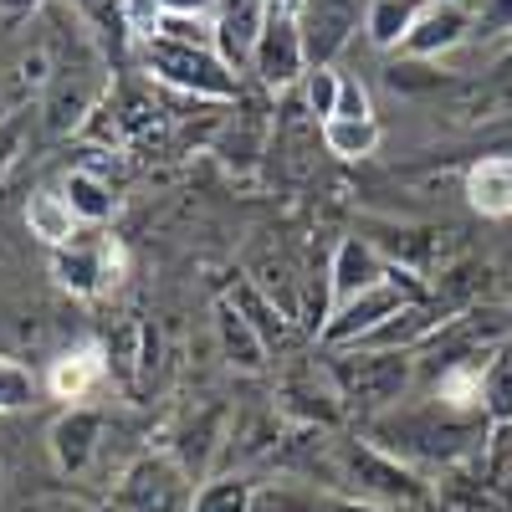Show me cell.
<instances>
[{
	"instance_id": "6da1fadb",
	"label": "cell",
	"mask_w": 512,
	"mask_h": 512,
	"mask_svg": "<svg viewBox=\"0 0 512 512\" xmlns=\"http://www.w3.org/2000/svg\"><path fill=\"white\" fill-rule=\"evenodd\" d=\"M144 67L154 82L175 88L185 98H205V103H236V72L226 67V57L216 47H180V41H144Z\"/></svg>"
},
{
	"instance_id": "7a4b0ae2",
	"label": "cell",
	"mask_w": 512,
	"mask_h": 512,
	"mask_svg": "<svg viewBox=\"0 0 512 512\" xmlns=\"http://www.w3.org/2000/svg\"><path fill=\"white\" fill-rule=\"evenodd\" d=\"M410 277H415V272H405V267L390 262V272H384L379 287L359 292L354 303H344V308H333V313H328V323H323L318 338H323V344H333V349H354V344H364V338H369L374 328H384L400 308L425 303V287L410 282Z\"/></svg>"
},
{
	"instance_id": "3957f363",
	"label": "cell",
	"mask_w": 512,
	"mask_h": 512,
	"mask_svg": "<svg viewBox=\"0 0 512 512\" xmlns=\"http://www.w3.org/2000/svg\"><path fill=\"white\" fill-rule=\"evenodd\" d=\"M328 379L338 400L364 405V410H384V405H400V395L410 390L415 364L410 354H384V349H344L328 364Z\"/></svg>"
},
{
	"instance_id": "277c9868",
	"label": "cell",
	"mask_w": 512,
	"mask_h": 512,
	"mask_svg": "<svg viewBox=\"0 0 512 512\" xmlns=\"http://www.w3.org/2000/svg\"><path fill=\"white\" fill-rule=\"evenodd\" d=\"M113 502H118V512H190L195 487H190V472L180 456L144 451L118 472Z\"/></svg>"
},
{
	"instance_id": "5b68a950",
	"label": "cell",
	"mask_w": 512,
	"mask_h": 512,
	"mask_svg": "<svg viewBox=\"0 0 512 512\" xmlns=\"http://www.w3.org/2000/svg\"><path fill=\"white\" fill-rule=\"evenodd\" d=\"M344 477L354 482L359 502H374V507H415L425 502V482L410 472V466H400L395 456L384 451H369V446H354L344 451Z\"/></svg>"
},
{
	"instance_id": "8992f818",
	"label": "cell",
	"mask_w": 512,
	"mask_h": 512,
	"mask_svg": "<svg viewBox=\"0 0 512 512\" xmlns=\"http://www.w3.org/2000/svg\"><path fill=\"white\" fill-rule=\"evenodd\" d=\"M52 272L72 297H98L108 287L123 282V246L113 236H93V241H72L52 256Z\"/></svg>"
},
{
	"instance_id": "52a82bcc",
	"label": "cell",
	"mask_w": 512,
	"mask_h": 512,
	"mask_svg": "<svg viewBox=\"0 0 512 512\" xmlns=\"http://www.w3.org/2000/svg\"><path fill=\"white\" fill-rule=\"evenodd\" d=\"M251 72L262 77V88H287L308 72V47H303V26H297L292 6H277L272 0V16L262 26V41H256V57Z\"/></svg>"
},
{
	"instance_id": "ba28073f",
	"label": "cell",
	"mask_w": 512,
	"mask_h": 512,
	"mask_svg": "<svg viewBox=\"0 0 512 512\" xmlns=\"http://www.w3.org/2000/svg\"><path fill=\"white\" fill-rule=\"evenodd\" d=\"M103 354H108V374L128 395H149V384L159 374V328L149 318H128L113 328Z\"/></svg>"
},
{
	"instance_id": "9c48e42d",
	"label": "cell",
	"mask_w": 512,
	"mask_h": 512,
	"mask_svg": "<svg viewBox=\"0 0 512 512\" xmlns=\"http://www.w3.org/2000/svg\"><path fill=\"white\" fill-rule=\"evenodd\" d=\"M98 446H103V415L93 405H67L57 420H52V461L62 477H88L93 461H98Z\"/></svg>"
},
{
	"instance_id": "30bf717a",
	"label": "cell",
	"mask_w": 512,
	"mask_h": 512,
	"mask_svg": "<svg viewBox=\"0 0 512 512\" xmlns=\"http://www.w3.org/2000/svg\"><path fill=\"white\" fill-rule=\"evenodd\" d=\"M384 272H390V262H384V251L374 241L344 236V241H338V251H333V267H328V303L333 308L354 303L359 292H369V287L384 282Z\"/></svg>"
},
{
	"instance_id": "8fae6325",
	"label": "cell",
	"mask_w": 512,
	"mask_h": 512,
	"mask_svg": "<svg viewBox=\"0 0 512 512\" xmlns=\"http://www.w3.org/2000/svg\"><path fill=\"white\" fill-rule=\"evenodd\" d=\"M267 16H272V0H216V52L226 57L231 72L251 67Z\"/></svg>"
},
{
	"instance_id": "7c38bea8",
	"label": "cell",
	"mask_w": 512,
	"mask_h": 512,
	"mask_svg": "<svg viewBox=\"0 0 512 512\" xmlns=\"http://www.w3.org/2000/svg\"><path fill=\"white\" fill-rule=\"evenodd\" d=\"M359 6L364 0H303L297 26H303V47L313 67H328V57L359 31Z\"/></svg>"
},
{
	"instance_id": "4fadbf2b",
	"label": "cell",
	"mask_w": 512,
	"mask_h": 512,
	"mask_svg": "<svg viewBox=\"0 0 512 512\" xmlns=\"http://www.w3.org/2000/svg\"><path fill=\"white\" fill-rule=\"evenodd\" d=\"M98 103H103L98 82H88V72H82V67H62L41 113H47L52 134H77V128H88V118L98 113Z\"/></svg>"
},
{
	"instance_id": "5bb4252c",
	"label": "cell",
	"mask_w": 512,
	"mask_h": 512,
	"mask_svg": "<svg viewBox=\"0 0 512 512\" xmlns=\"http://www.w3.org/2000/svg\"><path fill=\"white\" fill-rule=\"evenodd\" d=\"M466 200L482 216H512V154H482L472 169H466Z\"/></svg>"
},
{
	"instance_id": "9a60e30c",
	"label": "cell",
	"mask_w": 512,
	"mask_h": 512,
	"mask_svg": "<svg viewBox=\"0 0 512 512\" xmlns=\"http://www.w3.org/2000/svg\"><path fill=\"white\" fill-rule=\"evenodd\" d=\"M103 379H108V354L103 349H67L47 374V390H52V400L77 405V400H88Z\"/></svg>"
},
{
	"instance_id": "2e32d148",
	"label": "cell",
	"mask_w": 512,
	"mask_h": 512,
	"mask_svg": "<svg viewBox=\"0 0 512 512\" xmlns=\"http://www.w3.org/2000/svg\"><path fill=\"white\" fill-rule=\"evenodd\" d=\"M216 333H221L226 364H236V369H246V374H262V369H267V344H262V333L251 328V318L231 303V297L216 308Z\"/></svg>"
},
{
	"instance_id": "e0dca14e",
	"label": "cell",
	"mask_w": 512,
	"mask_h": 512,
	"mask_svg": "<svg viewBox=\"0 0 512 512\" xmlns=\"http://www.w3.org/2000/svg\"><path fill=\"white\" fill-rule=\"evenodd\" d=\"M77 210L67 205V195L62 190H36L31 200H26V231L41 241V246H52V251H62V246H72L77 241Z\"/></svg>"
},
{
	"instance_id": "ac0fdd59",
	"label": "cell",
	"mask_w": 512,
	"mask_h": 512,
	"mask_svg": "<svg viewBox=\"0 0 512 512\" xmlns=\"http://www.w3.org/2000/svg\"><path fill=\"white\" fill-rule=\"evenodd\" d=\"M466 26H472V21H466L461 6H441V0H436V6L415 21V31L405 36V57H436V52H451L456 41H466Z\"/></svg>"
},
{
	"instance_id": "d6986e66",
	"label": "cell",
	"mask_w": 512,
	"mask_h": 512,
	"mask_svg": "<svg viewBox=\"0 0 512 512\" xmlns=\"http://www.w3.org/2000/svg\"><path fill=\"white\" fill-rule=\"evenodd\" d=\"M425 11H431V0H369L364 31L374 47H405V36L415 31V21Z\"/></svg>"
},
{
	"instance_id": "ffe728a7",
	"label": "cell",
	"mask_w": 512,
	"mask_h": 512,
	"mask_svg": "<svg viewBox=\"0 0 512 512\" xmlns=\"http://www.w3.org/2000/svg\"><path fill=\"white\" fill-rule=\"evenodd\" d=\"M241 103V113L231 118V128L221 134V159L226 164H236V169H251L256 159L267 154V118H262V108H251L246 98H236Z\"/></svg>"
},
{
	"instance_id": "44dd1931",
	"label": "cell",
	"mask_w": 512,
	"mask_h": 512,
	"mask_svg": "<svg viewBox=\"0 0 512 512\" xmlns=\"http://www.w3.org/2000/svg\"><path fill=\"white\" fill-rule=\"evenodd\" d=\"M62 195H67V205L77 210V221H88V226L113 221V210H118V200H113L108 180H103V175H93V169H72L67 185H62Z\"/></svg>"
},
{
	"instance_id": "7402d4cb",
	"label": "cell",
	"mask_w": 512,
	"mask_h": 512,
	"mask_svg": "<svg viewBox=\"0 0 512 512\" xmlns=\"http://www.w3.org/2000/svg\"><path fill=\"white\" fill-rule=\"evenodd\" d=\"M323 149L333 154V159H369L374 149H379V123L374 118H364V123H354V118H323Z\"/></svg>"
},
{
	"instance_id": "603a6c76",
	"label": "cell",
	"mask_w": 512,
	"mask_h": 512,
	"mask_svg": "<svg viewBox=\"0 0 512 512\" xmlns=\"http://www.w3.org/2000/svg\"><path fill=\"white\" fill-rule=\"evenodd\" d=\"M482 410L507 425L512 420V349H492L487 374H482Z\"/></svg>"
},
{
	"instance_id": "cb8c5ba5",
	"label": "cell",
	"mask_w": 512,
	"mask_h": 512,
	"mask_svg": "<svg viewBox=\"0 0 512 512\" xmlns=\"http://www.w3.org/2000/svg\"><path fill=\"white\" fill-rule=\"evenodd\" d=\"M251 502H256V492L246 477H210L195 492L190 512H251Z\"/></svg>"
},
{
	"instance_id": "d4e9b609",
	"label": "cell",
	"mask_w": 512,
	"mask_h": 512,
	"mask_svg": "<svg viewBox=\"0 0 512 512\" xmlns=\"http://www.w3.org/2000/svg\"><path fill=\"white\" fill-rule=\"evenodd\" d=\"M231 303L251 318V328L262 333V344H267V349H272V344H287V323H292V318H282L256 287H236V292H231Z\"/></svg>"
},
{
	"instance_id": "484cf974",
	"label": "cell",
	"mask_w": 512,
	"mask_h": 512,
	"mask_svg": "<svg viewBox=\"0 0 512 512\" xmlns=\"http://www.w3.org/2000/svg\"><path fill=\"white\" fill-rule=\"evenodd\" d=\"M31 405H41V379H36L26 364H16V359L0 354V415L31 410Z\"/></svg>"
},
{
	"instance_id": "4316f807",
	"label": "cell",
	"mask_w": 512,
	"mask_h": 512,
	"mask_svg": "<svg viewBox=\"0 0 512 512\" xmlns=\"http://www.w3.org/2000/svg\"><path fill=\"white\" fill-rule=\"evenodd\" d=\"M57 57L52 47L41 41V47H31L26 57H16V98H31V93H52V82H57Z\"/></svg>"
},
{
	"instance_id": "83f0119b",
	"label": "cell",
	"mask_w": 512,
	"mask_h": 512,
	"mask_svg": "<svg viewBox=\"0 0 512 512\" xmlns=\"http://www.w3.org/2000/svg\"><path fill=\"white\" fill-rule=\"evenodd\" d=\"M77 16L88 21V26H98V36L108 41L113 52H123L128 41V21H123V0H77Z\"/></svg>"
},
{
	"instance_id": "f1b7e54d",
	"label": "cell",
	"mask_w": 512,
	"mask_h": 512,
	"mask_svg": "<svg viewBox=\"0 0 512 512\" xmlns=\"http://www.w3.org/2000/svg\"><path fill=\"white\" fill-rule=\"evenodd\" d=\"M338 88H344V77H338L333 67H308V88H303V108L323 123L338 113Z\"/></svg>"
},
{
	"instance_id": "f546056e",
	"label": "cell",
	"mask_w": 512,
	"mask_h": 512,
	"mask_svg": "<svg viewBox=\"0 0 512 512\" xmlns=\"http://www.w3.org/2000/svg\"><path fill=\"white\" fill-rule=\"evenodd\" d=\"M159 36L180 41V47H216V21L210 16H164Z\"/></svg>"
},
{
	"instance_id": "4dcf8cb0",
	"label": "cell",
	"mask_w": 512,
	"mask_h": 512,
	"mask_svg": "<svg viewBox=\"0 0 512 512\" xmlns=\"http://www.w3.org/2000/svg\"><path fill=\"white\" fill-rule=\"evenodd\" d=\"M123 21H128V36L134 41H154L164 11H159V0H123Z\"/></svg>"
},
{
	"instance_id": "1f68e13d",
	"label": "cell",
	"mask_w": 512,
	"mask_h": 512,
	"mask_svg": "<svg viewBox=\"0 0 512 512\" xmlns=\"http://www.w3.org/2000/svg\"><path fill=\"white\" fill-rule=\"evenodd\" d=\"M251 512H323V502L292 492V487H272V492H256Z\"/></svg>"
},
{
	"instance_id": "d6a6232c",
	"label": "cell",
	"mask_w": 512,
	"mask_h": 512,
	"mask_svg": "<svg viewBox=\"0 0 512 512\" xmlns=\"http://www.w3.org/2000/svg\"><path fill=\"white\" fill-rule=\"evenodd\" d=\"M333 118H354V123L374 118V113H369V93L359 88L354 77H344V88H338V113H333Z\"/></svg>"
},
{
	"instance_id": "836d02e7",
	"label": "cell",
	"mask_w": 512,
	"mask_h": 512,
	"mask_svg": "<svg viewBox=\"0 0 512 512\" xmlns=\"http://www.w3.org/2000/svg\"><path fill=\"white\" fill-rule=\"evenodd\" d=\"M21 154V118H0V175L16 164Z\"/></svg>"
},
{
	"instance_id": "e575fe53",
	"label": "cell",
	"mask_w": 512,
	"mask_h": 512,
	"mask_svg": "<svg viewBox=\"0 0 512 512\" xmlns=\"http://www.w3.org/2000/svg\"><path fill=\"white\" fill-rule=\"evenodd\" d=\"M164 16H210L216 11V0H159Z\"/></svg>"
},
{
	"instance_id": "d590c367",
	"label": "cell",
	"mask_w": 512,
	"mask_h": 512,
	"mask_svg": "<svg viewBox=\"0 0 512 512\" xmlns=\"http://www.w3.org/2000/svg\"><path fill=\"white\" fill-rule=\"evenodd\" d=\"M323 512H390V507H374V502H354V497H338V502H323Z\"/></svg>"
},
{
	"instance_id": "8d00e7d4",
	"label": "cell",
	"mask_w": 512,
	"mask_h": 512,
	"mask_svg": "<svg viewBox=\"0 0 512 512\" xmlns=\"http://www.w3.org/2000/svg\"><path fill=\"white\" fill-rule=\"evenodd\" d=\"M41 11V0H0V16H31Z\"/></svg>"
},
{
	"instance_id": "74e56055",
	"label": "cell",
	"mask_w": 512,
	"mask_h": 512,
	"mask_svg": "<svg viewBox=\"0 0 512 512\" xmlns=\"http://www.w3.org/2000/svg\"><path fill=\"white\" fill-rule=\"evenodd\" d=\"M52 512H103V507H88V502H57Z\"/></svg>"
},
{
	"instance_id": "f35d334b",
	"label": "cell",
	"mask_w": 512,
	"mask_h": 512,
	"mask_svg": "<svg viewBox=\"0 0 512 512\" xmlns=\"http://www.w3.org/2000/svg\"><path fill=\"white\" fill-rule=\"evenodd\" d=\"M502 323H507V333H512V313H502Z\"/></svg>"
},
{
	"instance_id": "ab89813d",
	"label": "cell",
	"mask_w": 512,
	"mask_h": 512,
	"mask_svg": "<svg viewBox=\"0 0 512 512\" xmlns=\"http://www.w3.org/2000/svg\"><path fill=\"white\" fill-rule=\"evenodd\" d=\"M441 6H461V0H441Z\"/></svg>"
},
{
	"instance_id": "60d3db41",
	"label": "cell",
	"mask_w": 512,
	"mask_h": 512,
	"mask_svg": "<svg viewBox=\"0 0 512 512\" xmlns=\"http://www.w3.org/2000/svg\"><path fill=\"white\" fill-rule=\"evenodd\" d=\"M0 118H6V113H0Z\"/></svg>"
}]
</instances>
